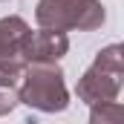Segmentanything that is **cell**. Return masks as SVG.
Instances as JSON below:
<instances>
[{"label":"cell","mask_w":124,"mask_h":124,"mask_svg":"<svg viewBox=\"0 0 124 124\" xmlns=\"http://www.w3.org/2000/svg\"><path fill=\"white\" fill-rule=\"evenodd\" d=\"M17 101L29 104L40 113H63L69 107V93L63 84V72L55 63H32L23 72V84Z\"/></svg>","instance_id":"obj_1"},{"label":"cell","mask_w":124,"mask_h":124,"mask_svg":"<svg viewBox=\"0 0 124 124\" xmlns=\"http://www.w3.org/2000/svg\"><path fill=\"white\" fill-rule=\"evenodd\" d=\"M121 75H124V55H121V46L113 43V46H107L95 55L93 66L84 72L75 93L87 104L116 101L118 93H121Z\"/></svg>","instance_id":"obj_2"},{"label":"cell","mask_w":124,"mask_h":124,"mask_svg":"<svg viewBox=\"0 0 124 124\" xmlns=\"http://www.w3.org/2000/svg\"><path fill=\"white\" fill-rule=\"evenodd\" d=\"M35 17L40 23V29H81L90 32L98 29L107 17L101 0H40L35 9Z\"/></svg>","instance_id":"obj_3"},{"label":"cell","mask_w":124,"mask_h":124,"mask_svg":"<svg viewBox=\"0 0 124 124\" xmlns=\"http://www.w3.org/2000/svg\"><path fill=\"white\" fill-rule=\"evenodd\" d=\"M69 49V38L63 32H55V29H38V32H29L26 40L20 43L17 55L23 63H55L61 55H66Z\"/></svg>","instance_id":"obj_4"},{"label":"cell","mask_w":124,"mask_h":124,"mask_svg":"<svg viewBox=\"0 0 124 124\" xmlns=\"http://www.w3.org/2000/svg\"><path fill=\"white\" fill-rule=\"evenodd\" d=\"M26 35H29V26L23 17H3L0 20V58H15Z\"/></svg>","instance_id":"obj_5"},{"label":"cell","mask_w":124,"mask_h":124,"mask_svg":"<svg viewBox=\"0 0 124 124\" xmlns=\"http://www.w3.org/2000/svg\"><path fill=\"white\" fill-rule=\"evenodd\" d=\"M90 124H124V107L118 101H104V104H93L90 113Z\"/></svg>","instance_id":"obj_6"},{"label":"cell","mask_w":124,"mask_h":124,"mask_svg":"<svg viewBox=\"0 0 124 124\" xmlns=\"http://www.w3.org/2000/svg\"><path fill=\"white\" fill-rule=\"evenodd\" d=\"M26 63L20 58H0V87H12L17 90V84L23 81Z\"/></svg>","instance_id":"obj_7"},{"label":"cell","mask_w":124,"mask_h":124,"mask_svg":"<svg viewBox=\"0 0 124 124\" xmlns=\"http://www.w3.org/2000/svg\"><path fill=\"white\" fill-rule=\"evenodd\" d=\"M15 104H20V101H17V90H12V87H0V116L12 113Z\"/></svg>","instance_id":"obj_8"}]
</instances>
